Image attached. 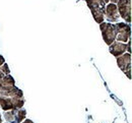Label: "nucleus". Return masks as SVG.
<instances>
[{"label": "nucleus", "instance_id": "obj_10", "mask_svg": "<svg viewBox=\"0 0 132 123\" xmlns=\"http://www.w3.org/2000/svg\"><path fill=\"white\" fill-rule=\"evenodd\" d=\"M0 84L2 86H15V80L10 74H7L0 80Z\"/></svg>", "mask_w": 132, "mask_h": 123}, {"label": "nucleus", "instance_id": "obj_7", "mask_svg": "<svg viewBox=\"0 0 132 123\" xmlns=\"http://www.w3.org/2000/svg\"><path fill=\"white\" fill-rule=\"evenodd\" d=\"M0 97L5 98H23V93L15 86H2L0 84Z\"/></svg>", "mask_w": 132, "mask_h": 123}, {"label": "nucleus", "instance_id": "obj_6", "mask_svg": "<svg viewBox=\"0 0 132 123\" xmlns=\"http://www.w3.org/2000/svg\"><path fill=\"white\" fill-rule=\"evenodd\" d=\"M117 64L126 76L131 79V54L125 52L123 55L117 57Z\"/></svg>", "mask_w": 132, "mask_h": 123}, {"label": "nucleus", "instance_id": "obj_8", "mask_svg": "<svg viewBox=\"0 0 132 123\" xmlns=\"http://www.w3.org/2000/svg\"><path fill=\"white\" fill-rule=\"evenodd\" d=\"M104 18H106L108 20V22H118L120 15H119V12H118V9H117V5L114 3H108L107 6H106V9H105V15Z\"/></svg>", "mask_w": 132, "mask_h": 123}, {"label": "nucleus", "instance_id": "obj_15", "mask_svg": "<svg viewBox=\"0 0 132 123\" xmlns=\"http://www.w3.org/2000/svg\"><path fill=\"white\" fill-rule=\"evenodd\" d=\"M109 1H111V3H114V4H117L118 2V0H109Z\"/></svg>", "mask_w": 132, "mask_h": 123}, {"label": "nucleus", "instance_id": "obj_17", "mask_svg": "<svg viewBox=\"0 0 132 123\" xmlns=\"http://www.w3.org/2000/svg\"><path fill=\"white\" fill-rule=\"evenodd\" d=\"M5 123H7V122H5Z\"/></svg>", "mask_w": 132, "mask_h": 123}, {"label": "nucleus", "instance_id": "obj_1", "mask_svg": "<svg viewBox=\"0 0 132 123\" xmlns=\"http://www.w3.org/2000/svg\"><path fill=\"white\" fill-rule=\"evenodd\" d=\"M88 8L90 9V12L93 14V18H95L96 22L102 23L104 22V15H105V9L108 3H110L109 0H85Z\"/></svg>", "mask_w": 132, "mask_h": 123}, {"label": "nucleus", "instance_id": "obj_12", "mask_svg": "<svg viewBox=\"0 0 132 123\" xmlns=\"http://www.w3.org/2000/svg\"><path fill=\"white\" fill-rule=\"evenodd\" d=\"M4 63H5V59H4V57L0 54V66H2Z\"/></svg>", "mask_w": 132, "mask_h": 123}, {"label": "nucleus", "instance_id": "obj_14", "mask_svg": "<svg viewBox=\"0 0 132 123\" xmlns=\"http://www.w3.org/2000/svg\"><path fill=\"white\" fill-rule=\"evenodd\" d=\"M4 76H5V74H4V73L2 72V70L0 69V80H1V79H2V78H3Z\"/></svg>", "mask_w": 132, "mask_h": 123}, {"label": "nucleus", "instance_id": "obj_2", "mask_svg": "<svg viewBox=\"0 0 132 123\" xmlns=\"http://www.w3.org/2000/svg\"><path fill=\"white\" fill-rule=\"evenodd\" d=\"M116 41L127 43L131 39V26L126 22H116Z\"/></svg>", "mask_w": 132, "mask_h": 123}, {"label": "nucleus", "instance_id": "obj_3", "mask_svg": "<svg viewBox=\"0 0 132 123\" xmlns=\"http://www.w3.org/2000/svg\"><path fill=\"white\" fill-rule=\"evenodd\" d=\"M27 117V110L24 108L12 109L4 111V119L7 123H21Z\"/></svg>", "mask_w": 132, "mask_h": 123}, {"label": "nucleus", "instance_id": "obj_5", "mask_svg": "<svg viewBox=\"0 0 132 123\" xmlns=\"http://www.w3.org/2000/svg\"><path fill=\"white\" fill-rule=\"evenodd\" d=\"M117 9L120 18H122L126 23L131 22V0H118Z\"/></svg>", "mask_w": 132, "mask_h": 123}, {"label": "nucleus", "instance_id": "obj_9", "mask_svg": "<svg viewBox=\"0 0 132 123\" xmlns=\"http://www.w3.org/2000/svg\"><path fill=\"white\" fill-rule=\"evenodd\" d=\"M109 51L113 56H115L117 58L126 52V43H121V42L115 41L109 46Z\"/></svg>", "mask_w": 132, "mask_h": 123}, {"label": "nucleus", "instance_id": "obj_11", "mask_svg": "<svg viewBox=\"0 0 132 123\" xmlns=\"http://www.w3.org/2000/svg\"><path fill=\"white\" fill-rule=\"evenodd\" d=\"M0 69L2 70V72H3L5 75L10 74V69H9V67H8V65H7L6 63H4L2 66H0Z\"/></svg>", "mask_w": 132, "mask_h": 123}, {"label": "nucleus", "instance_id": "obj_4", "mask_svg": "<svg viewBox=\"0 0 132 123\" xmlns=\"http://www.w3.org/2000/svg\"><path fill=\"white\" fill-rule=\"evenodd\" d=\"M100 30L102 32L103 39L107 45H111L116 41V30L115 24L111 22H102L100 23Z\"/></svg>", "mask_w": 132, "mask_h": 123}, {"label": "nucleus", "instance_id": "obj_13", "mask_svg": "<svg viewBox=\"0 0 132 123\" xmlns=\"http://www.w3.org/2000/svg\"><path fill=\"white\" fill-rule=\"evenodd\" d=\"M21 123H34V122L32 120H30V119H24Z\"/></svg>", "mask_w": 132, "mask_h": 123}, {"label": "nucleus", "instance_id": "obj_16", "mask_svg": "<svg viewBox=\"0 0 132 123\" xmlns=\"http://www.w3.org/2000/svg\"><path fill=\"white\" fill-rule=\"evenodd\" d=\"M0 123H2V116H1V114H0Z\"/></svg>", "mask_w": 132, "mask_h": 123}]
</instances>
